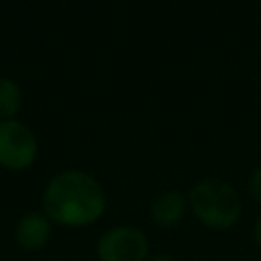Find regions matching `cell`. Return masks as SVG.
<instances>
[{"instance_id":"obj_1","label":"cell","mask_w":261,"mask_h":261,"mask_svg":"<svg viewBox=\"0 0 261 261\" xmlns=\"http://www.w3.org/2000/svg\"><path fill=\"white\" fill-rule=\"evenodd\" d=\"M106 208V196L96 177L80 169L53 175L43 192V212L51 222L63 226H88Z\"/></svg>"},{"instance_id":"obj_2","label":"cell","mask_w":261,"mask_h":261,"mask_svg":"<svg viewBox=\"0 0 261 261\" xmlns=\"http://www.w3.org/2000/svg\"><path fill=\"white\" fill-rule=\"evenodd\" d=\"M188 204L196 218L210 228L232 226L243 210V202L237 190L216 177L198 181L188 194Z\"/></svg>"},{"instance_id":"obj_3","label":"cell","mask_w":261,"mask_h":261,"mask_svg":"<svg viewBox=\"0 0 261 261\" xmlns=\"http://www.w3.org/2000/svg\"><path fill=\"white\" fill-rule=\"evenodd\" d=\"M37 149V137L27 124L14 118L0 120V167L22 171L35 161Z\"/></svg>"},{"instance_id":"obj_4","label":"cell","mask_w":261,"mask_h":261,"mask_svg":"<svg viewBox=\"0 0 261 261\" xmlns=\"http://www.w3.org/2000/svg\"><path fill=\"white\" fill-rule=\"evenodd\" d=\"M96 251L100 261H147L149 241L135 226H116L100 237Z\"/></svg>"},{"instance_id":"obj_5","label":"cell","mask_w":261,"mask_h":261,"mask_svg":"<svg viewBox=\"0 0 261 261\" xmlns=\"http://www.w3.org/2000/svg\"><path fill=\"white\" fill-rule=\"evenodd\" d=\"M51 220L45 212H27L14 224V241L27 253L41 251L51 239Z\"/></svg>"},{"instance_id":"obj_6","label":"cell","mask_w":261,"mask_h":261,"mask_svg":"<svg viewBox=\"0 0 261 261\" xmlns=\"http://www.w3.org/2000/svg\"><path fill=\"white\" fill-rule=\"evenodd\" d=\"M186 196L171 190V192H165L161 196H157V200L153 202L151 206V218L155 220V224L159 226H175L181 218H184V212H186Z\"/></svg>"},{"instance_id":"obj_7","label":"cell","mask_w":261,"mask_h":261,"mask_svg":"<svg viewBox=\"0 0 261 261\" xmlns=\"http://www.w3.org/2000/svg\"><path fill=\"white\" fill-rule=\"evenodd\" d=\"M22 104V92L10 77H0V118L10 120Z\"/></svg>"},{"instance_id":"obj_8","label":"cell","mask_w":261,"mask_h":261,"mask_svg":"<svg viewBox=\"0 0 261 261\" xmlns=\"http://www.w3.org/2000/svg\"><path fill=\"white\" fill-rule=\"evenodd\" d=\"M249 194L253 196V200L261 202V167H257L249 177Z\"/></svg>"},{"instance_id":"obj_9","label":"cell","mask_w":261,"mask_h":261,"mask_svg":"<svg viewBox=\"0 0 261 261\" xmlns=\"http://www.w3.org/2000/svg\"><path fill=\"white\" fill-rule=\"evenodd\" d=\"M255 241H257V245L261 247V216L257 218V224H255Z\"/></svg>"},{"instance_id":"obj_10","label":"cell","mask_w":261,"mask_h":261,"mask_svg":"<svg viewBox=\"0 0 261 261\" xmlns=\"http://www.w3.org/2000/svg\"><path fill=\"white\" fill-rule=\"evenodd\" d=\"M149 261H171L169 257H163V255H159V257H153V259H149Z\"/></svg>"}]
</instances>
